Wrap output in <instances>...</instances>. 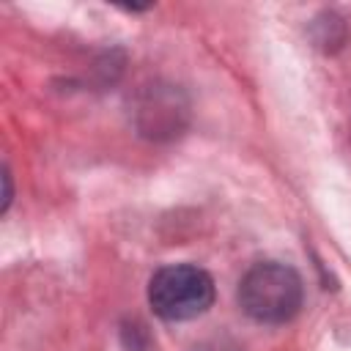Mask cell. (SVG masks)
I'll return each instance as SVG.
<instances>
[{
	"instance_id": "6da1fadb",
	"label": "cell",
	"mask_w": 351,
	"mask_h": 351,
	"mask_svg": "<svg viewBox=\"0 0 351 351\" xmlns=\"http://www.w3.org/2000/svg\"><path fill=\"white\" fill-rule=\"evenodd\" d=\"M239 307L258 324H288L304 302V282L299 271L280 261H261L250 266L239 282Z\"/></svg>"
},
{
	"instance_id": "7a4b0ae2",
	"label": "cell",
	"mask_w": 351,
	"mask_h": 351,
	"mask_svg": "<svg viewBox=\"0 0 351 351\" xmlns=\"http://www.w3.org/2000/svg\"><path fill=\"white\" fill-rule=\"evenodd\" d=\"M148 304L162 321H192L214 304V280L195 263L162 266L148 282Z\"/></svg>"
},
{
	"instance_id": "3957f363",
	"label": "cell",
	"mask_w": 351,
	"mask_h": 351,
	"mask_svg": "<svg viewBox=\"0 0 351 351\" xmlns=\"http://www.w3.org/2000/svg\"><path fill=\"white\" fill-rule=\"evenodd\" d=\"M134 121L145 137H173L184 129L186 99L176 85H145L134 104Z\"/></svg>"
}]
</instances>
